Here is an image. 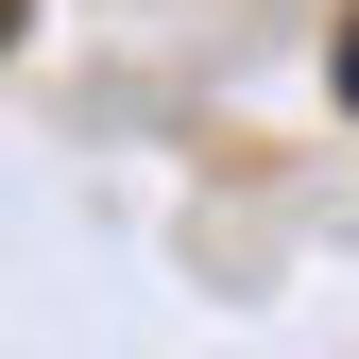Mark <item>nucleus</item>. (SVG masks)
I'll use <instances>...</instances> for the list:
<instances>
[{
    "mask_svg": "<svg viewBox=\"0 0 359 359\" xmlns=\"http://www.w3.org/2000/svg\"><path fill=\"white\" fill-rule=\"evenodd\" d=\"M342 103H359V18H342Z\"/></svg>",
    "mask_w": 359,
    "mask_h": 359,
    "instance_id": "nucleus-1",
    "label": "nucleus"
},
{
    "mask_svg": "<svg viewBox=\"0 0 359 359\" xmlns=\"http://www.w3.org/2000/svg\"><path fill=\"white\" fill-rule=\"evenodd\" d=\"M0 52H18V0H0Z\"/></svg>",
    "mask_w": 359,
    "mask_h": 359,
    "instance_id": "nucleus-2",
    "label": "nucleus"
}]
</instances>
